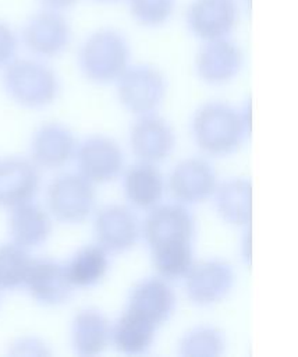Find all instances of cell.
<instances>
[{
  "label": "cell",
  "mask_w": 298,
  "mask_h": 357,
  "mask_svg": "<svg viewBox=\"0 0 298 357\" xmlns=\"http://www.w3.org/2000/svg\"><path fill=\"white\" fill-rule=\"evenodd\" d=\"M139 231L138 218L124 205H109L95 218L97 244L109 252L131 250L138 241Z\"/></svg>",
  "instance_id": "13"
},
{
  "label": "cell",
  "mask_w": 298,
  "mask_h": 357,
  "mask_svg": "<svg viewBox=\"0 0 298 357\" xmlns=\"http://www.w3.org/2000/svg\"><path fill=\"white\" fill-rule=\"evenodd\" d=\"M156 329L157 325L127 308L113 325L110 339L114 347L124 354H143L150 349Z\"/></svg>",
  "instance_id": "22"
},
{
  "label": "cell",
  "mask_w": 298,
  "mask_h": 357,
  "mask_svg": "<svg viewBox=\"0 0 298 357\" xmlns=\"http://www.w3.org/2000/svg\"><path fill=\"white\" fill-rule=\"evenodd\" d=\"M107 251L99 244L86 245L78 250L65 266L72 287H91L97 284L109 269Z\"/></svg>",
  "instance_id": "24"
},
{
  "label": "cell",
  "mask_w": 298,
  "mask_h": 357,
  "mask_svg": "<svg viewBox=\"0 0 298 357\" xmlns=\"http://www.w3.org/2000/svg\"><path fill=\"white\" fill-rule=\"evenodd\" d=\"M217 177L213 167L201 158L180 162L170 174L168 190L180 204H199L214 194Z\"/></svg>",
  "instance_id": "12"
},
{
  "label": "cell",
  "mask_w": 298,
  "mask_h": 357,
  "mask_svg": "<svg viewBox=\"0 0 298 357\" xmlns=\"http://www.w3.org/2000/svg\"><path fill=\"white\" fill-rule=\"evenodd\" d=\"M246 130L242 113L221 102L205 103L192 117L194 139L210 156H226L237 151Z\"/></svg>",
  "instance_id": "2"
},
{
  "label": "cell",
  "mask_w": 298,
  "mask_h": 357,
  "mask_svg": "<svg viewBox=\"0 0 298 357\" xmlns=\"http://www.w3.org/2000/svg\"><path fill=\"white\" fill-rule=\"evenodd\" d=\"M124 192L134 206L152 209L162 201L164 192L163 176L153 163H136L125 172Z\"/></svg>",
  "instance_id": "20"
},
{
  "label": "cell",
  "mask_w": 298,
  "mask_h": 357,
  "mask_svg": "<svg viewBox=\"0 0 298 357\" xmlns=\"http://www.w3.org/2000/svg\"><path fill=\"white\" fill-rule=\"evenodd\" d=\"M130 45L127 38L114 28H99L88 35L78 52L82 74L93 82L117 81L130 66Z\"/></svg>",
  "instance_id": "3"
},
{
  "label": "cell",
  "mask_w": 298,
  "mask_h": 357,
  "mask_svg": "<svg viewBox=\"0 0 298 357\" xmlns=\"http://www.w3.org/2000/svg\"><path fill=\"white\" fill-rule=\"evenodd\" d=\"M39 188L33 163L21 158L0 160V206L14 208L29 202Z\"/></svg>",
  "instance_id": "16"
},
{
  "label": "cell",
  "mask_w": 298,
  "mask_h": 357,
  "mask_svg": "<svg viewBox=\"0 0 298 357\" xmlns=\"http://www.w3.org/2000/svg\"><path fill=\"white\" fill-rule=\"evenodd\" d=\"M174 307L175 296L166 279L148 278L134 286L128 297L127 308L159 326L168 319Z\"/></svg>",
  "instance_id": "17"
},
{
  "label": "cell",
  "mask_w": 298,
  "mask_h": 357,
  "mask_svg": "<svg viewBox=\"0 0 298 357\" xmlns=\"http://www.w3.org/2000/svg\"><path fill=\"white\" fill-rule=\"evenodd\" d=\"M17 36L6 22L0 21V67H6L15 56Z\"/></svg>",
  "instance_id": "28"
},
{
  "label": "cell",
  "mask_w": 298,
  "mask_h": 357,
  "mask_svg": "<svg viewBox=\"0 0 298 357\" xmlns=\"http://www.w3.org/2000/svg\"><path fill=\"white\" fill-rule=\"evenodd\" d=\"M121 105L135 114L152 113L166 95L164 75L155 66H128L117 79Z\"/></svg>",
  "instance_id": "6"
},
{
  "label": "cell",
  "mask_w": 298,
  "mask_h": 357,
  "mask_svg": "<svg viewBox=\"0 0 298 357\" xmlns=\"http://www.w3.org/2000/svg\"><path fill=\"white\" fill-rule=\"evenodd\" d=\"M3 86L13 100L26 107L47 106L58 93L54 71L31 59L11 60L3 73Z\"/></svg>",
  "instance_id": "4"
},
{
  "label": "cell",
  "mask_w": 298,
  "mask_h": 357,
  "mask_svg": "<svg viewBox=\"0 0 298 357\" xmlns=\"http://www.w3.org/2000/svg\"><path fill=\"white\" fill-rule=\"evenodd\" d=\"M97 3H102V4H113V3H120V1H124V0H95Z\"/></svg>",
  "instance_id": "30"
},
{
  "label": "cell",
  "mask_w": 298,
  "mask_h": 357,
  "mask_svg": "<svg viewBox=\"0 0 298 357\" xmlns=\"http://www.w3.org/2000/svg\"><path fill=\"white\" fill-rule=\"evenodd\" d=\"M22 39L33 54L54 57L70 45L71 26L63 13L43 8L26 21Z\"/></svg>",
  "instance_id": "9"
},
{
  "label": "cell",
  "mask_w": 298,
  "mask_h": 357,
  "mask_svg": "<svg viewBox=\"0 0 298 357\" xmlns=\"http://www.w3.org/2000/svg\"><path fill=\"white\" fill-rule=\"evenodd\" d=\"M234 280V271L228 262L206 259L194 264L185 275V291L192 303L212 305L231 291Z\"/></svg>",
  "instance_id": "8"
},
{
  "label": "cell",
  "mask_w": 298,
  "mask_h": 357,
  "mask_svg": "<svg viewBox=\"0 0 298 357\" xmlns=\"http://www.w3.org/2000/svg\"><path fill=\"white\" fill-rule=\"evenodd\" d=\"M111 335L110 322L97 310L79 311L71 325V342L77 354L91 357L103 353Z\"/></svg>",
  "instance_id": "19"
},
{
  "label": "cell",
  "mask_w": 298,
  "mask_h": 357,
  "mask_svg": "<svg viewBox=\"0 0 298 357\" xmlns=\"http://www.w3.org/2000/svg\"><path fill=\"white\" fill-rule=\"evenodd\" d=\"M31 258L24 247L8 243L0 245V289H15L24 284Z\"/></svg>",
  "instance_id": "26"
},
{
  "label": "cell",
  "mask_w": 298,
  "mask_h": 357,
  "mask_svg": "<svg viewBox=\"0 0 298 357\" xmlns=\"http://www.w3.org/2000/svg\"><path fill=\"white\" fill-rule=\"evenodd\" d=\"M24 284L32 298L45 305L61 304L72 291L65 266L47 258L31 261Z\"/></svg>",
  "instance_id": "15"
},
{
  "label": "cell",
  "mask_w": 298,
  "mask_h": 357,
  "mask_svg": "<svg viewBox=\"0 0 298 357\" xmlns=\"http://www.w3.org/2000/svg\"><path fill=\"white\" fill-rule=\"evenodd\" d=\"M134 155L141 162L156 163L164 160L174 149L175 137L170 124L155 114H142L130 132Z\"/></svg>",
  "instance_id": "14"
},
{
  "label": "cell",
  "mask_w": 298,
  "mask_h": 357,
  "mask_svg": "<svg viewBox=\"0 0 298 357\" xmlns=\"http://www.w3.org/2000/svg\"><path fill=\"white\" fill-rule=\"evenodd\" d=\"M216 209L221 219L234 226H246L252 219V183L231 178L214 190Z\"/></svg>",
  "instance_id": "23"
},
{
  "label": "cell",
  "mask_w": 298,
  "mask_h": 357,
  "mask_svg": "<svg viewBox=\"0 0 298 357\" xmlns=\"http://www.w3.org/2000/svg\"><path fill=\"white\" fill-rule=\"evenodd\" d=\"M194 218L181 204L152 208L143 223V236L160 278L166 280L185 278L194 265Z\"/></svg>",
  "instance_id": "1"
},
{
  "label": "cell",
  "mask_w": 298,
  "mask_h": 357,
  "mask_svg": "<svg viewBox=\"0 0 298 357\" xmlns=\"http://www.w3.org/2000/svg\"><path fill=\"white\" fill-rule=\"evenodd\" d=\"M10 233L15 244L31 248L43 244L52 233V220L45 209L29 202L13 208Z\"/></svg>",
  "instance_id": "21"
},
{
  "label": "cell",
  "mask_w": 298,
  "mask_h": 357,
  "mask_svg": "<svg viewBox=\"0 0 298 357\" xmlns=\"http://www.w3.org/2000/svg\"><path fill=\"white\" fill-rule=\"evenodd\" d=\"M43 6V8H49V10H54V11H65L68 8H71L72 6H75V3L78 0H39Z\"/></svg>",
  "instance_id": "29"
},
{
  "label": "cell",
  "mask_w": 298,
  "mask_h": 357,
  "mask_svg": "<svg viewBox=\"0 0 298 357\" xmlns=\"http://www.w3.org/2000/svg\"><path fill=\"white\" fill-rule=\"evenodd\" d=\"M46 198L50 213L64 223L84 222L96 201L92 183L75 173L57 176L49 184Z\"/></svg>",
  "instance_id": "5"
},
{
  "label": "cell",
  "mask_w": 298,
  "mask_h": 357,
  "mask_svg": "<svg viewBox=\"0 0 298 357\" xmlns=\"http://www.w3.org/2000/svg\"><path fill=\"white\" fill-rule=\"evenodd\" d=\"M74 135L60 123L43 124L31 142V155L35 165L45 169L64 166L74 156Z\"/></svg>",
  "instance_id": "18"
},
{
  "label": "cell",
  "mask_w": 298,
  "mask_h": 357,
  "mask_svg": "<svg viewBox=\"0 0 298 357\" xmlns=\"http://www.w3.org/2000/svg\"><path fill=\"white\" fill-rule=\"evenodd\" d=\"M238 18L237 0H192L185 10L188 29L203 42L230 38Z\"/></svg>",
  "instance_id": "7"
},
{
  "label": "cell",
  "mask_w": 298,
  "mask_h": 357,
  "mask_svg": "<svg viewBox=\"0 0 298 357\" xmlns=\"http://www.w3.org/2000/svg\"><path fill=\"white\" fill-rule=\"evenodd\" d=\"M132 20L145 28L166 25L175 13V0H125Z\"/></svg>",
  "instance_id": "27"
},
{
  "label": "cell",
  "mask_w": 298,
  "mask_h": 357,
  "mask_svg": "<svg viewBox=\"0 0 298 357\" xmlns=\"http://www.w3.org/2000/svg\"><path fill=\"white\" fill-rule=\"evenodd\" d=\"M244 64L242 49L230 38L203 42L195 59L196 73L207 84H226L235 78Z\"/></svg>",
  "instance_id": "11"
},
{
  "label": "cell",
  "mask_w": 298,
  "mask_h": 357,
  "mask_svg": "<svg viewBox=\"0 0 298 357\" xmlns=\"http://www.w3.org/2000/svg\"><path fill=\"white\" fill-rule=\"evenodd\" d=\"M224 347V336L217 328L198 326L181 337L178 353L184 357H219Z\"/></svg>",
  "instance_id": "25"
},
{
  "label": "cell",
  "mask_w": 298,
  "mask_h": 357,
  "mask_svg": "<svg viewBox=\"0 0 298 357\" xmlns=\"http://www.w3.org/2000/svg\"><path fill=\"white\" fill-rule=\"evenodd\" d=\"M79 174L92 184L116 180L124 167V155L120 145L102 135L85 139L77 151Z\"/></svg>",
  "instance_id": "10"
}]
</instances>
